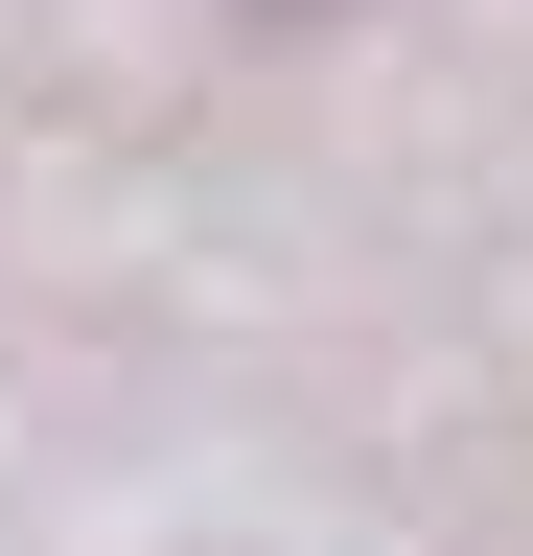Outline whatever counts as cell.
Masks as SVG:
<instances>
[{"instance_id": "cell-1", "label": "cell", "mask_w": 533, "mask_h": 556, "mask_svg": "<svg viewBox=\"0 0 533 556\" xmlns=\"http://www.w3.org/2000/svg\"><path fill=\"white\" fill-rule=\"evenodd\" d=\"M279 24H325V0H279Z\"/></svg>"}]
</instances>
